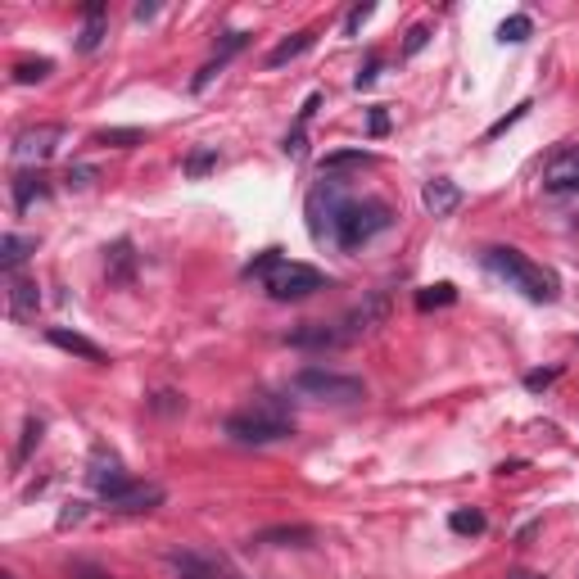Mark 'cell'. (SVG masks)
Masks as SVG:
<instances>
[{
    "label": "cell",
    "mask_w": 579,
    "mask_h": 579,
    "mask_svg": "<svg viewBox=\"0 0 579 579\" xmlns=\"http://www.w3.org/2000/svg\"><path fill=\"white\" fill-rule=\"evenodd\" d=\"M335 186L339 181H326V195H331V209H326V217H331V240L339 245V249H362L367 240H376L380 231H390L394 226V204H385V200H339L335 195Z\"/></svg>",
    "instance_id": "obj_1"
},
{
    "label": "cell",
    "mask_w": 579,
    "mask_h": 579,
    "mask_svg": "<svg viewBox=\"0 0 579 579\" xmlns=\"http://www.w3.org/2000/svg\"><path fill=\"white\" fill-rule=\"evenodd\" d=\"M484 267H489L493 277H503L512 290H521L525 299H534V303H552V299L561 294V281H557V272H552V267H544V263H529L521 249L493 245V249H484Z\"/></svg>",
    "instance_id": "obj_2"
},
{
    "label": "cell",
    "mask_w": 579,
    "mask_h": 579,
    "mask_svg": "<svg viewBox=\"0 0 579 579\" xmlns=\"http://www.w3.org/2000/svg\"><path fill=\"white\" fill-rule=\"evenodd\" d=\"M226 435L236 444H281L294 435V416L281 399H263L236 416H226Z\"/></svg>",
    "instance_id": "obj_3"
},
{
    "label": "cell",
    "mask_w": 579,
    "mask_h": 579,
    "mask_svg": "<svg viewBox=\"0 0 579 579\" xmlns=\"http://www.w3.org/2000/svg\"><path fill=\"white\" fill-rule=\"evenodd\" d=\"M294 390L308 394V399H322V403H339V408L367 399V385H362L358 376L326 371V367H303V371L294 376Z\"/></svg>",
    "instance_id": "obj_4"
},
{
    "label": "cell",
    "mask_w": 579,
    "mask_h": 579,
    "mask_svg": "<svg viewBox=\"0 0 579 579\" xmlns=\"http://www.w3.org/2000/svg\"><path fill=\"white\" fill-rule=\"evenodd\" d=\"M331 286V277L326 272H317L313 263H281L272 277L263 281V290L272 294L277 303H299V299H313L317 290H326Z\"/></svg>",
    "instance_id": "obj_5"
},
{
    "label": "cell",
    "mask_w": 579,
    "mask_h": 579,
    "mask_svg": "<svg viewBox=\"0 0 579 579\" xmlns=\"http://www.w3.org/2000/svg\"><path fill=\"white\" fill-rule=\"evenodd\" d=\"M385 317H390V290H371V294H367L362 303H354L344 317H335V331H339V339H344V349L358 344V339H367L371 331H380Z\"/></svg>",
    "instance_id": "obj_6"
},
{
    "label": "cell",
    "mask_w": 579,
    "mask_h": 579,
    "mask_svg": "<svg viewBox=\"0 0 579 579\" xmlns=\"http://www.w3.org/2000/svg\"><path fill=\"white\" fill-rule=\"evenodd\" d=\"M538 181H544L548 195H575L579 190V145H561L557 154H548Z\"/></svg>",
    "instance_id": "obj_7"
},
{
    "label": "cell",
    "mask_w": 579,
    "mask_h": 579,
    "mask_svg": "<svg viewBox=\"0 0 579 579\" xmlns=\"http://www.w3.org/2000/svg\"><path fill=\"white\" fill-rule=\"evenodd\" d=\"M59 141H64V127H59V123L23 127V132L14 136V159H19V164H46L50 154L59 149Z\"/></svg>",
    "instance_id": "obj_8"
},
{
    "label": "cell",
    "mask_w": 579,
    "mask_h": 579,
    "mask_svg": "<svg viewBox=\"0 0 579 579\" xmlns=\"http://www.w3.org/2000/svg\"><path fill=\"white\" fill-rule=\"evenodd\" d=\"M159 503H164V489L159 484H136V480H127L113 493H104V507L118 512V516H141V512H154Z\"/></svg>",
    "instance_id": "obj_9"
},
{
    "label": "cell",
    "mask_w": 579,
    "mask_h": 579,
    "mask_svg": "<svg viewBox=\"0 0 579 579\" xmlns=\"http://www.w3.org/2000/svg\"><path fill=\"white\" fill-rule=\"evenodd\" d=\"M290 344L294 349H308V354H326V349H344V339L335 331V322H308L299 331H290Z\"/></svg>",
    "instance_id": "obj_10"
},
{
    "label": "cell",
    "mask_w": 579,
    "mask_h": 579,
    "mask_svg": "<svg viewBox=\"0 0 579 579\" xmlns=\"http://www.w3.org/2000/svg\"><path fill=\"white\" fill-rule=\"evenodd\" d=\"M254 544H263V548H313L317 529L313 525H272V529L254 534Z\"/></svg>",
    "instance_id": "obj_11"
},
{
    "label": "cell",
    "mask_w": 579,
    "mask_h": 579,
    "mask_svg": "<svg viewBox=\"0 0 579 579\" xmlns=\"http://www.w3.org/2000/svg\"><path fill=\"white\" fill-rule=\"evenodd\" d=\"M421 204H426L435 217H448V213L461 209V186L448 181V177H435V181H426V190H421Z\"/></svg>",
    "instance_id": "obj_12"
},
{
    "label": "cell",
    "mask_w": 579,
    "mask_h": 579,
    "mask_svg": "<svg viewBox=\"0 0 579 579\" xmlns=\"http://www.w3.org/2000/svg\"><path fill=\"white\" fill-rule=\"evenodd\" d=\"M46 339L55 344V349H64V354H72V358H87V362H109V354L100 349L95 339H87V335H77V331H64V326H50L46 331Z\"/></svg>",
    "instance_id": "obj_13"
},
{
    "label": "cell",
    "mask_w": 579,
    "mask_h": 579,
    "mask_svg": "<svg viewBox=\"0 0 579 579\" xmlns=\"http://www.w3.org/2000/svg\"><path fill=\"white\" fill-rule=\"evenodd\" d=\"M36 308H42V290H36V281L10 277V317L27 322V317H36Z\"/></svg>",
    "instance_id": "obj_14"
},
{
    "label": "cell",
    "mask_w": 579,
    "mask_h": 579,
    "mask_svg": "<svg viewBox=\"0 0 579 579\" xmlns=\"http://www.w3.org/2000/svg\"><path fill=\"white\" fill-rule=\"evenodd\" d=\"M10 190H14V204H19V209H32L36 200L50 195V181H46V172H19V177L10 181Z\"/></svg>",
    "instance_id": "obj_15"
},
{
    "label": "cell",
    "mask_w": 579,
    "mask_h": 579,
    "mask_svg": "<svg viewBox=\"0 0 579 579\" xmlns=\"http://www.w3.org/2000/svg\"><path fill=\"white\" fill-rule=\"evenodd\" d=\"M168 566L181 575V579H222V566L195 557V552H168Z\"/></svg>",
    "instance_id": "obj_16"
},
{
    "label": "cell",
    "mask_w": 579,
    "mask_h": 579,
    "mask_svg": "<svg viewBox=\"0 0 579 579\" xmlns=\"http://www.w3.org/2000/svg\"><path fill=\"white\" fill-rule=\"evenodd\" d=\"M313 42H317V32H294V36H286V42H277L272 55H267V68H286V64L299 59L303 50H313Z\"/></svg>",
    "instance_id": "obj_17"
},
{
    "label": "cell",
    "mask_w": 579,
    "mask_h": 579,
    "mask_svg": "<svg viewBox=\"0 0 579 579\" xmlns=\"http://www.w3.org/2000/svg\"><path fill=\"white\" fill-rule=\"evenodd\" d=\"M27 254H36V236H10L0 240V267H5V277H14V267L27 258Z\"/></svg>",
    "instance_id": "obj_18"
},
{
    "label": "cell",
    "mask_w": 579,
    "mask_h": 579,
    "mask_svg": "<svg viewBox=\"0 0 579 579\" xmlns=\"http://www.w3.org/2000/svg\"><path fill=\"white\" fill-rule=\"evenodd\" d=\"M100 42H104V5L91 0V5H87V27H82V36H77V50L91 55V50H100Z\"/></svg>",
    "instance_id": "obj_19"
},
{
    "label": "cell",
    "mask_w": 579,
    "mask_h": 579,
    "mask_svg": "<svg viewBox=\"0 0 579 579\" xmlns=\"http://www.w3.org/2000/svg\"><path fill=\"white\" fill-rule=\"evenodd\" d=\"M104 254H109V281L127 286V281H132V272H136V254H132V240H118L113 249H104Z\"/></svg>",
    "instance_id": "obj_20"
},
{
    "label": "cell",
    "mask_w": 579,
    "mask_h": 579,
    "mask_svg": "<svg viewBox=\"0 0 579 579\" xmlns=\"http://www.w3.org/2000/svg\"><path fill=\"white\" fill-rule=\"evenodd\" d=\"M448 525H453V534L476 538V534H484V529H489V516H484L480 507H457V512L448 516Z\"/></svg>",
    "instance_id": "obj_21"
},
{
    "label": "cell",
    "mask_w": 579,
    "mask_h": 579,
    "mask_svg": "<svg viewBox=\"0 0 579 579\" xmlns=\"http://www.w3.org/2000/svg\"><path fill=\"white\" fill-rule=\"evenodd\" d=\"M376 164V154L367 149H339V154H326L322 159V172H339V168H371Z\"/></svg>",
    "instance_id": "obj_22"
},
{
    "label": "cell",
    "mask_w": 579,
    "mask_h": 579,
    "mask_svg": "<svg viewBox=\"0 0 579 579\" xmlns=\"http://www.w3.org/2000/svg\"><path fill=\"white\" fill-rule=\"evenodd\" d=\"M448 303H457V290L448 286V281H439V286H426V290H416V308L426 313V308H448Z\"/></svg>",
    "instance_id": "obj_23"
},
{
    "label": "cell",
    "mask_w": 579,
    "mask_h": 579,
    "mask_svg": "<svg viewBox=\"0 0 579 579\" xmlns=\"http://www.w3.org/2000/svg\"><path fill=\"white\" fill-rule=\"evenodd\" d=\"M50 72H55L50 59H23V64H14V82L32 87V82H42V77H50Z\"/></svg>",
    "instance_id": "obj_24"
},
{
    "label": "cell",
    "mask_w": 579,
    "mask_h": 579,
    "mask_svg": "<svg viewBox=\"0 0 579 579\" xmlns=\"http://www.w3.org/2000/svg\"><path fill=\"white\" fill-rule=\"evenodd\" d=\"M529 32H534L529 14H512V19H503V27H498V42H512V46H521Z\"/></svg>",
    "instance_id": "obj_25"
},
{
    "label": "cell",
    "mask_w": 579,
    "mask_h": 579,
    "mask_svg": "<svg viewBox=\"0 0 579 579\" xmlns=\"http://www.w3.org/2000/svg\"><path fill=\"white\" fill-rule=\"evenodd\" d=\"M209 168H217V149H213V145H200V149L186 159V177H190V181H200Z\"/></svg>",
    "instance_id": "obj_26"
},
{
    "label": "cell",
    "mask_w": 579,
    "mask_h": 579,
    "mask_svg": "<svg viewBox=\"0 0 579 579\" xmlns=\"http://www.w3.org/2000/svg\"><path fill=\"white\" fill-rule=\"evenodd\" d=\"M145 141V132L141 127H109V132H95V145H141Z\"/></svg>",
    "instance_id": "obj_27"
},
{
    "label": "cell",
    "mask_w": 579,
    "mask_h": 579,
    "mask_svg": "<svg viewBox=\"0 0 579 579\" xmlns=\"http://www.w3.org/2000/svg\"><path fill=\"white\" fill-rule=\"evenodd\" d=\"M42 430H46L42 421H36V416H27V426H23V439H19V453H14V461H27V457H32V448L42 444Z\"/></svg>",
    "instance_id": "obj_28"
},
{
    "label": "cell",
    "mask_w": 579,
    "mask_h": 579,
    "mask_svg": "<svg viewBox=\"0 0 579 579\" xmlns=\"http://www.w3.org/2000/svg\"><path fill=\"white\" fill-rule=\"evenodd\" d=\"M95 177H100V168H95V164H72V168H68V177H64V181H68V186H72V190H87V186H91V181H95Z\"/></svg>",
    "instance_id": "obj_29"
},
{
    "label": "cell",
    "mask_w": 579,
    "mask_h": 579,
    "mask_svg": "<svg viewBox=\"0 0 579 579\" xmlns=\"http://www.w3.org/2000/svg\"><path fill=\"white\" fill-rule=\"evenodd\" d=\"M426 42H430V27H426V23H416V27L408 32V42H403V55H408V59L421 55V50H426Z\"/></svg>",
    "instance_id": "obj_30"
},
{
    "label": "cell",
    "mask_w": 579,
    "mask_h": 579,
    "mask_svg": "<svg viewBox=\"0 0 579 579\" xmlns=\"http://www.w3.org/2000/svg\"><path fill=\"white\" fill-rule=\"evenodd\" d=\"M376 14V5H358V10H349V19H344V36H354V32H362V23Z\"/></svg>",
    "instance_id": "obj_31"
},
{
    "label": "cell",
    "mask_w": 579,
    "mask_h": 579,
    "mask_svg": "<svg viewBox=\"0 0 579 579\" xmlns=\"http://www.w3.org/2000/svg\"><path fill=\"white\" fill-rule=\"evenodd\" d=\"M529 109H534V104H529V100H525V104H516V109H512V113H507V118H498V123H493V127H489V136H503V132H507V127H512V123H521V118H525V113H529Z\"/></svg>",
    "instance_id": "obj_32"
},
{
    "label": "cell",
    "mask_w": 579,
    "mask_h": 579,
    "mask_svg": "<svg viewBox=\"0 0 579 579\" xmlns=\"http://www.w3.org/2000/svg\"><path fill=\"white\" fill-rule=\"evenodd\" d=\"M561 376V367H548V371H529L525 376V390H548V385Z\"/></svg>",
    "instance_id": "obj_33"
},
{
    "label": "cell",
    "mask_w": 579,
    "mask_h": 579,
    "mask_svg": "<svg viewBox=\"0 0 579 579\" xmlns=\"http://www.w3.org/2000/svg\"><path fill=\"white\" fill-rule=\"evenodd\" d=\"M367 132H371V136H385V132H390V113H385L380 104L367 113Z\"/></svg>",
    "instance_id": "obj_34"
},
{
    "label": "cell",
    "mask_w": 579,
    "mask_h": 579,
    "mask_svg": "<svg viewBox=\"0 0 579 579\" xmlns=\"http://www.w3.org/2000/svg\"><path fill=\"white\" fill-rule=\"evenodd\" d=\"M376 72H380V59L371 55V59H367V68H358V77H354V87H358V91H362V87H371V82H376Z\"/></svg>",
    "instance_id": "obj_35"
},
{
    "label": "cell",
    "mask_w": 579,
    "mask_h": 579,
    "mask_svg": "<svg viewBox=\"0 0 579 579\" xmlns=\"http://www.w3.org/2000/svg\"><path fill=\"white\" fill-rule=\"evenodd\" d=\"M177 408H186V399H177V394H154V412H177Z\"/></svg>",
    "instance_id": "obj_36"
},
{
    "label": "cell",
    "mask_w": 579,
    "mask_h": 579,
    "mask_svg": "<svg viewBox=\"0 0 579 579\" xmlns=\"http://www.w3.org/2000/svg\"><path fill=\"white\" fill-rule=\"evenodd\" d=\"M82 516H87V512H82V503H72V507H68V512L59 516V529H68V525H77V521H82Z\"/></svg>",
    "instance_id": "obj_37"
},
{
    "label": "cell",
    "mask_w": 579,
    "mask_h": 579,
    "mask_svg": "<svg viewBox=\"0 0 579 579\" xmlns=\"http://www.w3.org/2000/svg\"><path fill=\"white\" fill-rule=\"evenodd\" d=\"M286 154H294V159H299V154H303V132L286 136Z\"/></svg>",
    "instance_id": "obj_38"
},
{
    "label": "cell",
    "mask_w": 579,
    "mask_h": 579,
    "mask_svg": "<svg viewBox=\"0 0 579 579\" xmlns=\"http://www.w3.org/2000/svg\"><path fill=\"white\" fill-rule=\"evenodd\" d=\"M154 14H159V5H136V19H141V23L154 19Z\"/></svg>",
    "instance_id": "obj_39"
},
{
    "label": "cell",
    "mask_w": 579,
    "mask_h": 579,
    "mask_svg": "<svg viewBox=\"0 0 579 579\" xmlns=\"http://www.w3.org/2000/svg\"><path fill=\"white\" fill-rule=\"evenodd\" d=\"M512 579H534V575H512Z\"/></svg>",
    "instance_id": "obj_40"
},
{
    "label": "cell",
    "mask_w": 579,
    "mask_h": 579,
    "mask_svg": "<svg viewBox=\"0 0 579 579\" xmlns=\"http://www.w3.org/2000/svg\"><path fill=\"white\" fill-rule=\"evenodd\" d=\"M0 579H14V575H0Z\"/></svg>",
    "instance_id": "obj_41"
}]
</instances>
